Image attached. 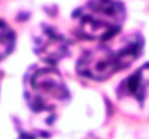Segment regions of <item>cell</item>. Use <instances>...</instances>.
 <instances>
[{"label":"cell","mask_w":149,"mask_h":139,"mask_svg":"<svg viewBox=\"0 0 149 139\" xmlns=\"http://www.w3.org/2000/svg\"><path fill=\"white\" fill-rule=\"evenodd\" d=\"M143 38L132 34L117 44L99 45L84 52L77 64L80 75L90 80H106L113 74L127 68L142 52Z\"/></svg>","instance_id":"cell-1"},{"label":"cell","mask_w":149,"mask_h":139,"mask_svg":"<svg viewBox=\"0 0 149 139\" xmlns=\"http://www.w3.org/2000/svg\"><path fill=\"white\" fill-rule=\"evenodd\" d=\"M126 17L125 6L117 0H90L75 10L74 32L90 41H107L119 34Z\"/></svg>","instance_id":"cell-2"},{"label":"cell","mask_w":149,"mask_h":139,"mask_svg":"<svg viewBox=\"0 0 149 139\" xmlns=\"http://www.w3.org/2000/svg\"><path fill=\"white\" fill-rule=\"evenodd\" d=\"M70 97V92L54 68H35L25 80V98L33 112H54Z\"/></svg>","instance_id":"cell-3"},{"label":"cell","mask_w":149,"mask_h":139,"mask_svg":"<svg viewBox=\"0 0 149 139\" xmlns=\"http://www.w3.org/2000/svg\"><path fill=\"white\" fill-rule=\"evenodd\" d=\"M117 98L129 110L149 115V62L129 75L117 89Z\"/></svg>","instance_id":"cell-4"},{"label":"cell","mask_w":149,"mask_h":139,"mask_svg":"<svg viewBox=\"0 0 149 139\" xmlns=\"http://www.w3.org/2000/svg\"><path fill=\"white\" fill-rule=\"evenodd\" d=\"M70 42L51 28H45L35 38V52L44 61L55 64L68 54Z\"/></svg>","instance_id":"cell-5"},{"label":"cell","mask_w":149,"mask_h":139,"mask_svg":"<svg viewBox=\"0 0 149 139\" xmlns=\"http://www.w3.org/2000/svg\"><path fill=\"white\" fill-rule=\"evenodd\" d=\"M15 45V34L13 31L3 22H0V59L9 55Z\"/></svg>","instance_id":"cell-6"},{"label":"cell","mask_w":149,"mask_h":139,"mask_svg":"<svg viewBox=\"0 0 149 139\" xmlns=\"http://www.w3.org/2000/svg\"><path fill=\"white\" fill-rule=\"evenodd\" d=\"M20 139H32V138H29V136H23V138H20Z\"/></svg>","instance_id":"cell-7"}]
</instances>
